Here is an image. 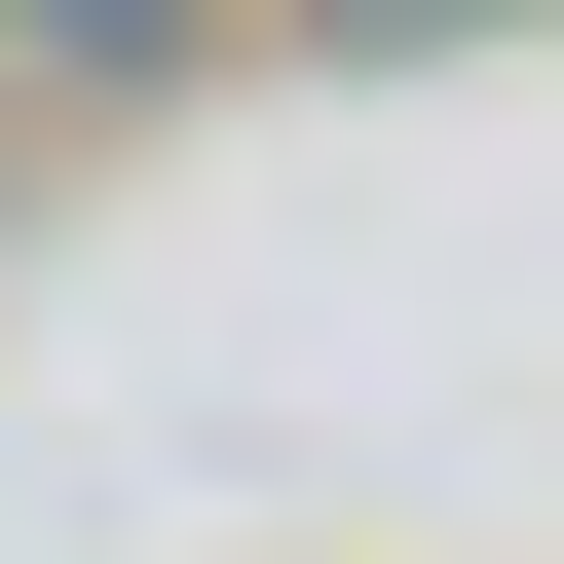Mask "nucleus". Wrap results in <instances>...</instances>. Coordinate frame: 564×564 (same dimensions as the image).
Wrapping results in <instances>:
<instances>
[{"mask_svg": "<svg viewBox=\"0 0 564 564\" xmlns=\"http://www.w3.org/2000/svg\"><path fill=\"white\" fill-rule=\"evenodd\" d=\"M188 39H226V0H0V76H39V113H151Z\"/></svg>", "mask_w": 564, "mask_h": 564, "instance_id": "obj_1", "label": "nucleus"}, {"mask_svg": "<svg viewBox=\"0 0 564 564\" xmlns=\"http://www.w3.org/2000/svg\"><path fill=\"white\" fill-rule=\"evenodd\" d=\"M302 39H489V0H302Z\"/></svg>", "mask_w": 564, "mask_h": 564, "instance_id": "obj_2", "label": "nucleus"}]
</instances>
